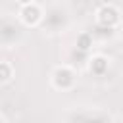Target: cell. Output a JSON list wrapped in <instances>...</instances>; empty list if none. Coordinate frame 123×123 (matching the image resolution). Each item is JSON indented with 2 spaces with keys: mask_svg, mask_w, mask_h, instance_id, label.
<instances>
[{
  "mask_svg": "<svg viewBox=\"0 0 123 123\" xmlns=\"http://www.w3.org/2000/svg\"><path fill=\"white\" fill-rule=\"evenodd\" d=\"M96 21H98L100 25H104V27H113V25L119 21V12H117L113 6L106 4V6H102V8L96 12Z\"/></svg>",
  "mask_w": 123,
  "mask_h": 123,
  "instance_id": "cell-1",
  "label": "cell"
},
{
  "mask_svg": "<svg viewBox=\"0 0 123 123\" xmlns=\"http://www.w3.org/2000/svg\"><path fill=\"white\" fill-rule=\"evenodd\" d=\"M19 15H21V21H23L25 25H37V23L42 19V12H40V8H38L35 2L25 4V6L21 8Z\"/></svg>",
  "mask_w": 123,
  "mask_h": 123,
  "instance_id": "cell-2",
  "label": "cell"
},
{
  "mask_svg": "<svg viewBox=\"0 0 123 123\" xmlns=\"http://www.w3.org/2000/svg\"><path fill=\"white\" fill-rule=\"evenodd\" d=\"M12 79V65L6 62H0V83H6Z\"/></svg>",
  "mask_w": 123,
  "mask_h": 123,
  "instance_id": "cell-3",
  "label": "cell"
},
{
  "mask_svg": "<svg viewBox=\"0 0 123 123\" xmlns=\"http://www.w3.org/2000/svg\"><path fill=\"white\" fill-rule=\"evenodd\" d=\"M19 2H21V4H23V6H25V4H31V2H33V0H19Z\"/></svg>",
  "mask_w": 123,
  "mask_h": 123,
  "instance_id": "cell-4",
  "label": "cell"
}]
</instances>
